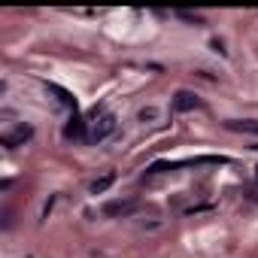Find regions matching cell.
I'll use <instances>...</instances> for the list:
<instances>
[{
  "instance_id": "cell-1",
  "label": "cell",
  "mask_w": 258,
  "mask_h": 258,
  "mask_svg": "<svg viewBox=\"0 0 258 258\" xmlns=\"http://www.w3.org/2000/svg\"><path fill=\"white\" fill-rule=\"evenodd\" d=\"M112 131H115V115H109V112L97 115V112H94L91 131H88V140H91V143H100V140H106V137H109Z\"/></svg>"
},
{
  "instance_id": "cell-2",
  "label": "cell",
  "mask_w": 258,
  "mask_h": 258,
  "mask_svg": "<svg viewBox=\"0 0 258 258\" xmlns=\"http://www.w3.org/2000/svg\"><path fill=\"white\" fill-rule=\"evenodd\" d=\"M31 137H34V127H31V124H19L13 134L4 137V146H7V149H16V146H25Z\"/></svg>"
},
{
  "instance_id": "cell-3",
  "label": "cell",
  "mask_w": 258,
  "mask_h": 258,
  "mask_svg": "<svg viewBox=\"0 0 258 258\" xmlns=\"http://www.w3.org/2000/svg\"><path fill=\"white\" fill-rule=\"evenodd\" d=\"M198 106H201L198 94H191V91H176V97H173V109H176V112H191V109H198Z\"/></svg>"
},
{
  "instance_id": "cell-4",
  "label": "cell",
  "mask_w": 258,
  "mask_h": 258,
  "mask_svg": "<svg viewBox=\"0 0 258 258\" xmlns=\"http://www.w3.org/2000/svg\"><path fill=\"white\" fill-rule=\"evenodd\" d=\"M137 210V201H109L103 207V216H127Z\"/></svg>"
},
{
  "instance_id": "cell-5",
  "label": "cell",
  "mask_w": 258,
  "mask_h": 258,
  "mask_svg": "<svg viewBox=\"0 0 258 258\" xmlns=\"http://www.w3.org/2000/svg\"><path fill=\"white\" fill-rule=\"evenodd\" d=\"M228 131H240V134H258V121L255 118H231L225 121Z\"/></svg>"
},
{
  "instance_id": "cell-6",
  "label": "cell",
  "mask_w": 258,
  "mask_h": 258,
  "mask_svg": "<svg viewBox=\"0 0 258 258\" xmlns=\"http://www.w3.org/2000/svg\"><path fill=\"white\" fill-rule=\"evenodd\" d=\"M49 91H52V94H58V100H61L64 106H70V109L76 112V106H79V103H76V97H73V94H70L67 88H61V85H49Z\"/></svg>"
},
{
  "instance_id": "cell-7",
  "label": "cell",
  "mask_w": 258,
  "mask_h": 258,
  "mask_svg": "<svg viewBox=\"0 0 258 258\" xmlns=\"http://www.w3.org/2000/svg\"><path fill=\"white\" fill-rule=\"evenodd\" d=\"M112 182H115V173H112V170H109V173H103V176H97V179L91 182V195H103Z\"/></svg>"
},
{
  "instance_id": "cell-8",
  "label": "cell",
  "mask_w": 258,
  "mask_h": 258,
  "mask_svg": "<svg viewBox=\"0 0 258 258\" xmlns=\"http://www.w3.org/2000/svg\"><path fill=\"white\" fill-rule=\"evenodd\" d=\"M82 124H85V121H82L79 115H73V118H70V124L64 127V134H67L70 140H79V137H82Z\"/></svg>"
},
{
  "instance_id": "cell-9",
  "label": "cell",
  "mask_w": 258,
  "mask_h": 258,
  "mask_svg": "<svg viewBox=\"0 0 258 258\" xmlns=\"http://www.w3.org/2000/svg\"><path fill=\"white\" fill-rule=\"evenodd\" d=\"M176 16H179L182 22H191V25H204V19H201V16H191V13H176Z\"/></svg>"
},
{
  "instance_id": "cell-10",
  "label": "cell",
  "mask_w": 258,
  "mask_h": 258,
  "mask_svg": "<svg viewBox=\"0 0 258 258\" xmlns=\"http://www.w3.org/2000/svg\"><path fill=\"white\" fill-rule=\"evenodd\" d=\"M140 118H143V121H146V118H155V109H143V112H140Z\"/></svg>"
},
{
  "instance_id": "cell-11",
  "label": "cell",
  "mask_w": 258,
  "mask_h": 258,
  "mask_svg": "<svg viewBox=\"0 0 258 258\" xmlns=\"http://www.w3.org/2000/svg\"><path fill=\"white\" fill-rule=\"evenodd\" d=\"M255 179H258V167H255Z\"/></svg>"
},
{
  "instance_id": "cell-12",
  "label": "cell",
  "mask_w": 258,
  "mask_h": 258,
  "mask_svg": "<svg viewBox=\"0 0 258 258\" xmlns=\"http://www.w3.org/2000/svg\"><path fill=\"white\" fill-rule=\"evenodd\" d=\"M252 149H258V146H252Z\"/></svg>"
}]
</instances>
